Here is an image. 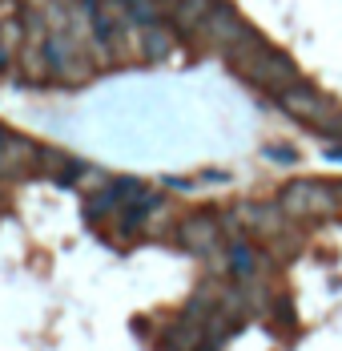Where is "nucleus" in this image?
Listing matches in <instances>:
<instances>
[{
    "label": "nucleus",
    "instance_id": "1",
    "mask_svg": "<svg viewBox=\"0 0 342 351\" xmlns=\"http://www.w3.org/2000/svg\"><path fill=\"white\" fill-rule=\"evenodd\" d=\"M278 206L286 210L290 222H310V218H334L342 210V198L334 182L322 178H294L278 190Z\"/></svg>",
    "mask_w": 342,
    "mask_h": 351
},
{
    "label": "nucleus",
    "instance_id": "6",
    "mask_svg": "<svg viewBox=\"0 0 342 351\" xmlns=\"http://www.w3.org/2000/svg\"><path fill=\"white\" fill-rule=\"evenodd\" d=\"M40 145L29 138H16V134H4L0 141V178H29L40 166Z\"/></svg>",
    "mask_w": 342,
    "mask_h": 351
},
{
    "label": "nucleus",
    "instance_id": "13",
    "mask_svg": "<svg viewBox=\"0 0 342 351\" xmlns=\"http://www.w3.org/2000/svg\"><path fill=\"white\" fill-rule=\"evenodd\" d=\"M334 190H339V198H342V182H334Z\"/></svg>",
    "mask_w": 342,
    "mask_h": 351
},
{
    "label": "nucleus",
    "instance_id": "12",
    "mask_svg": "<svg viewBox=\"0 0 342 351\" xmlns=\"http://www.w3.org/2000/svg\"><path fill=\"white\" fill-rule=\"evenodd\" d=\"M326 154H330V158H339V162H342V145H339V141H330V145H326Z\"/></svg>",
    "mask_w": 342,
    "mask_h": 351
},
{
    "label": "nucleus",
    "instance_id": "5",
    "mask_svg": "<svg viewBox=\"0 0 342 351\" xmlns=\"http://www.w3.org/2000/svg\"><path fill=\"white\" fill-rule=\"evenodd\" d=\"M246 29H250V25L241 21L238 8H234V4H226V0H218V4H213V12L202 21L198 36H202L209 49H230V45H234Z\"/></svg>",
    "mask_w": 342,
    "mask_h": 351
},
{
    "label": "nucleus",
    "instance_id": "10",
    "mask_svg": "<svg viewBox=\"0 0 342 351\" xmlns=\"http://www.w3.org/2000/svg\"><path fill=\"white\" fill-rule=\"evenodd\" d=\"M318 134H322L326 141H342V109H334V113L318 125Z\"/></svg>",
    "mask_w": 342,
    "mask_h": 351
},
{
    "label": "nucleus",
    "instance_id": "3",
    "mask_svg": "<svg viewBox=\"0 0 342 351\" xmlns=\"http://www.w3.org/2000/svg\"><path fill=\"white\" fill-rule=\"evenodd\" d=\"M222 234H226V226H222L213 214H189V218L177 222V246L189 250V254H198V258H218V254H226V250H222Z\"/></svg>",
    "mask_w": 342,
    "mask_h": 351
},
{
    "label": "nucleus",
    "instance_id": "14",
    "mask_svg": "<svg viewBox=\"0 0 342 351\" xmlns=\"http://www.w3.org/2000/svg\"><path fill=\"white\" fill-rule=\"evenodd\" d=\"M0 141H4V130H0Z\"/></svg>",
    "mask_w": 342,
    "mask_h": 351
},
{
    "label": "nucleus",
    "instance_id": "2",
    "mask_svg": "<svg viewBox=\"0 0 342 351\" xmlns=\"http://www.w3.org/2000/svg\"><path fill=\"white\" fill-rule=\"evenodd\" d=\"M238 77H246L254 89H262V93H270V97H282L290 85L302 81V73H298V65H294V57H286L282 49H274L270 40L258 49V57H254Z\"/></svg>",
    "mask_w": 342,
    "mask_h": 351
},
{
    "label": "nucleus",
    "instance_id": "4",
    "mask_svg": "<svg viewBox=\"0 0 342 351\" xmlns=\"http://www.w3.org/2000/svg\"><path fill=\"white\" fill-rule=\"evenodd\" d=\"M278 106H282V113L286 117H294V121H302V125H322L330 113H334V101L326 97V93H318L314 85H306V81H298V85H290L282 97H278Z\"/></svg>",
    "mask_w": 342,
    "mask_h": 351
},
{
    "label": "nucleus",
    "instance_id": "7",
    "mask_svg": "<svg viewBox=\"0 0 342 351\" xmlns=\"http://www.w3.org/2000/svg\"><path fill=\"white\" fill-rule=\"evenodd\" d=\"M226 267H230V279L234 282H254L262 275V254H258L254 243H246V234H238L226 246Z\"/></svg>",
    "mask_w": 342,
    "mask_h": 351
},
{
    "label": "nucleus",
    "instance_id": "9",
    "mask_svg": "<svg viewBox=\"0 0 342 351\" xmlns=\"http://www.w3.org/2000/svg\"><path fill=\"white\" fill-rule=\"evenodd\" d=\"M141 53H145V61H166V57L173 53V36L166 33V29H157V25H145Z\"/></svg>",
    "mask_w": 342,
    "mask_h": 351
},
{
    "label": "nucleus",
    "instance_id": "8",
    "mask_svg": "<svg viewBox=\"0 0 342 351\" xmlns=\"http://www.w3.org/2000/svg\"><path fill=\"white\" fill-rule=\"evenodd\" d=\"M213 4H218V0H161L173 33H198L202 21L213 12Z\"/></svg>",
    "mask_w": 342,
    "mask_h": 351
},
{
    "label": "nucleus",
    "instance_id": "11",
    "mask_svg": "<svg viewBox=\"0 0 342 351\" xmlns=\"http://www.w3.org/2000/svg\"><path fill=\"white\" fill-rule=\"evenodd\" d=\"M266 154H270L274 162H298V154H294V149H286V145H270Z\"/></svg>",
    "mask_w": 342,
    "mask_h": 351
}]
</instances>
